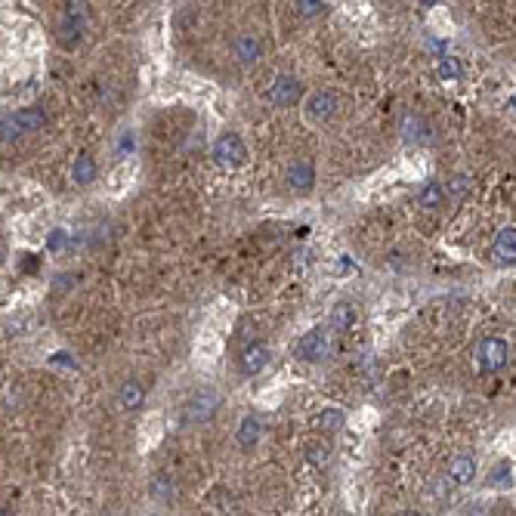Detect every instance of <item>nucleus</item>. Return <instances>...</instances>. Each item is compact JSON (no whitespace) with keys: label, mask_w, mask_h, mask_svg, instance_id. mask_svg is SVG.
Wrapping results in <instances>:
<instances>
[{"label":"nucleus","mask_w":516,"mask_h":516,"mask_svg":"<svg viewBox=\"0 0 516 516\" xmlns=\"http://www.w3.org/2000/svg\"><path fill=\"white\" fill-rule=\"evenodd\" d=\"M90 25V0H65L59 19H56V41L65 50H74L84 41Z\"/></svg>","instance_id":"f257e3e1"},{"label":"nucleus","mask_w":516,"mask_h":516,"mask_svg":"<svg viewBox=\"0 0 516 516\" xmlns=\"http://www.w3.org/2000/svg\"><path fill=\"white\" fill-rule=\"evenodd\" d=\"M217 411H220V393L217 390H211V387L195 390L180 408V424L183 427H204L217 418Z\"/></svg>","instance_id":"f03ea898"},{"label":"nucleus","mask_w":516,"mask_h":516,"mask_svg":"<svg viewBox=\"0 0 516 516\" xmlns=\"http://www.w3.org/2000/svg\"><path fill=\"white\" fill-rule=\"evenodd\" d=\"M46 124V115L41 106H31V108H19V111H9L4 115V124H0V133H4V143H16L19 136H28L34 130H41Z\"/></svg>","instance_id":"7ed1b4c3"},{"label":"nucleus","mask_w":516,"mask_h":516,"mask_svg":"<svg viewBox=\"0 0 516 516\" xmlns=\"http://www.w3.org/2000/svg\"><path fill=\"white\" fill-rule=\"evenodd\" d=\"M507 355H510V346L507 340L501 337H482L473 350V362H476V371L480 374H495L507 365Z\"/></svg>","instance_id":"20e7f679"},{"label":"nucleus","mask_w":516,"mask_h":516,"mask_svg":"<svg viewBox=\"0 0 516 516\" xmlns=\"http://www.w3.org/2000/svg\"><path fill=\"white\" fill-rule=\"evenodd\" d=\"M213 161L220 167H232V171H238V167L248 164V148L241 143L238 133H223L217 136V143H213Z\"/></svg>","instance_id":"39448f33"},{"label":"nucleus","mask_w":516,"mask_h":516,"mask_svg":"<svg viewBox=\"0 0 516 516\" xmlns=\"http://www.w3.org/2000/svg\"><path fill=\"white\" fill-rule=\"evenodd\" d=\"M328 350H331V337H328V328H313L300 337L297 343V359L300 362H309V365H318L328 359Z\"/></svg>","instance_id":"423d86ee"},{"label":"nucleus","mask_w":516,"mask_h":516,"mask_svg":"<svg viewBox=\"0 0 516 516\" xmlns=\"http://www.w3.org/2000/svg\"><path fill=\"white\" fill-rule=\"evenodd\" d=\"M337 108H340V99H337V93H334V90H325V87L309 93L306 106H303L306 118L315 121V124H322V121H331V118L337 115Z\"/></svg>","instance_id":"0eeeda50"},{"label":"nucleus","mask_w":516,"mask_h":516,"mask_svg":"<svg viewBox=\"0 0 516 516\" xmlns=\"http://www.w3.org/2000/svg\"><path fill=\"white\" fill-rule=\"evenodd\" d=\"M300 96H303V84H300L294 74H278V78L272 81V87H269V99L275 102L278 108L297 106Z\"/></svg>","instance_id":"6e6552de"},{"label":"nucleus","mask_w":516,"mask_h":516,"mask_svg":"<svg viewBox=\"0 0 516 516\" xmlns=\"http://www.w3.org/2000/svg\"><path fill=\"white\" fill-rule=\"evenodd\" d=\"M269 359H272L269 346L263 340H251L245 350H241V355H238V371L245 374V378H254V374H260L263 368H266Z\"/></svg>","instance_id":"1a4fd4ad"},{"label":"nucleus","mask_w":516,"mask_h":516,"mask_svg":"<svg viewBox=\"0 0 516 516\" xmlns=\"http://www.w3.org/2000/svg\"><path fill=\"white\" fill-rule=\"evenodd\" d=\"M285 183L294 192H300V195L313 192V186H315V164L309 161V158H297V161H290L288 171H285Z\"/></svg>","instance_id":"9d476101"},{"label":"nucleus","mask_w":516,"mask_h":516,"mask_svg":"<svg viewBox=\"0 0 516 516\" xmlns=\"http://www.w3.org/2000/svg\"><path fill=\"white\" fill-rule=\"evenodd\" d=\"M232 56H236L238 65L251 69V65H257L260 56H263V41L257 34H238L236 41H232Z\"/></svg>","instance_id":"9b49d317"},{"label":"nucleus","mask_w":516,"mask_h":516,"mask_svg":"<svg viewBox=\"0 0 516 516\" xmlns=\"http://www.w3.org/2000/svg\"><path fill=\"white\" fill-rule=\"evenodd\" d=\"M115 402H118L121 411H139V408L146 405V387H143L139 380H124V383L118 387Z\"/></svg>","instance_id":"f8f14e48"},{"label":"nucleus","mask_w":516,"mask_h":516,"mask_svg":"<svg viewBox=\"0 0 516 516\" xmlns=\"http://www.w3.org/2000/svg\"><path fill=\"white\" fill-rule=\"evenodd\" d=\"M260 433H263L260 418H254V415H245V418H241L238 433H236V442H238L241 452H254L257 442H260Z\"/></svg>","instance_id":"ddd939ff"},{"label":"nucleus","mask_w":516,"mask_h":516,"mask_svg":"<svg viewBox=\"0 0 516 516\" xmlns=\"http://www.w3.org/2000/svg\"><path fill=\"white\" fill-rule=\"evenodd\" d=\"M492 254L498 263H516V226H504L498 236H495Z\"/></svg>","instance_id":"4468645a"},{"label":"nucleus","mask_w":516,"mask_h":516,"mask_svg":"<svg viewBox=\"0 0 516 516\" xmlns=\"http://www.w3.org/2000/svg\"><path fill=\"white\" fill-rule=\"evenodd\" d=\"M353 325H355V306L346 303V300H340V303L331 309L328 328H331V331H337V334H346V331H353Z\"/></svg>","instance_id":"2eb2a0df"},{"label":"nucleus","mask_w":516,"mask_h":516,"mask_svg":"<svg viewBox=\"0 0 516 516\" xmlns=\"http://www.w3.org/2000/svg\"><path fill=\"white\" fill-rule=\"evenodd\" d=\"M448 476L457 482V485H470L476 480V461L470 455H457L452 457V464H448Z\"/></svg>","instance_id":"dca6fc26"},{"label":"nucleus","mask_w":516,"mask_h":516,"mask_svg":"<svg viewBox=\"0 0 516 516\" xmlns=\"http://www.w3.org/2000/svg\"><path fill=\"white\" fill-rule=\"evenodd\" d=\"M402 139H405V143H424L427 139V124L415 111H408V115L402 118Z\"/></svg>","instance_id":"f3484780"},{"label":"nucleus","mask_w":516,"mask_h":516,"mask_svg":"<svg viewBox=\"0 0 516 516\" xmlns=\"http://www.w3.org/2000/svg\"><path fill=\"white\" fill-rule=\"evenodd\" d=\"M418 204H420V208H424V211H439V208H442V204H445V192H442V186L430 180V183L424 186V189H420V195H418Z\"/></svg>","instance_id":"a211bd4d"},{"label":"nucleus","mask_w":516,"mask_h":516,"mask_svg":"<svg viewBox=\"0 0 516 516\" xmlns=\"http://www.w3.org/2000/svg\"><path fill=\"white\" fill-rule=\"evenodd\" d=\"M96 161H93L90 155H81L78 161H74V167H71V180L78 183V186H90L93 180H96Z\"/></svg>","instance_id":"6ab92c4d"},{"label":"nucleus","mask_w":516,"mask_h":516,"mask_svg":"<svg viewBox=\"0 0 516 516\" xmlns=\"http://www.w3.org/2000/svg\"><path fill=\"white\" fill-rule=\"evenodd\" d=\"M489 485H492V489H513L510 464H495V470L489 473Z\"/></svg>","instance_id":"aec40b11"},{"label":"nucleus","mask_w":516,"mask_h":516,"mask_svg":"<svg viewBox=\"0 0 516 516\" xmlns=\"http://www.w3.org/2000/svg\"><path fill=\"white\" fill-rule=\"evenodd\" d=\"M171 495H173V482L167 480V476H155V480H152V498L171 501Z\"/></svg>","instance_id":"412c9836"},{"label":"nucleus","mask_w":516,"mask_h":516,"mask_svg":"<svg viewBox=\"0 0 516 516\" xmlns=\"http://www.w3.org/2000/svg\"><path fill=\"white\" fill-rule=\"evenodd\" d=\"M297 13L303 19H315L325 13V0H297Z\"/></svg>","instance_id":"4be33fe9"},{"label":"nucleus","mask_w":516,"mask_h":516,"mask_svg":"<svg viewBox=\"0 0 516 516\" xmlns=\"http://www.w3.org/2000/svg\"><path fill=\"white\" fill-rule=\"evenodd\" d=\"M340 427H343V415H340V408H328L325 415H322V430H325V433H337Z\"/></svg>","instance_id":"5701e85b"},{"label":"nucleus","mask_w":516,"mask_h":516,"mask_svg":"<svg viewBox=\"0 0 516 516\" xmlns=\"http://www.w3.org/2000/svg\"><path fill=\"white\" fill-rule=\"evenodd\" d=\"M65 241H69V236H65L62 229H56V232H50V238H46V248H50L53 254H56V251L65 248Z\"/></svg>","instance_id":"b1692460"},{"label":"nucleus","mask_w":516,"mask_h":516,"mask_svg":"<svg viewBox=\"0 0 516 516\" xmlns=\"http://www.w3.org/2000/svg\"><path fill=\"white\" fill-rule=\"evenodd\" d=\"M439 74H442V78H457L461 69H457L455 59H442V65H439Z\"/></svg>","instance_id":"393cba45"},{"label":"nucleus","mask_w":516,"mask_h":516,"mask_svg":"<svg viewBox=\"0 0 516 516\" xmlns=\"http://www.w3.org/2000/svg\"><path fill=\"white\" fill-rule=\"evenodd\" d=\"M448 186H455V189H452V192H455V198H461V195H464L467 189H470V186H467V176H457V180H455V183H448Z\"/></svg>","instance_id":"a878e982"},{"label":"nucleus","mask_w":516,"mask_h":516,"mask_svg":"<svg viewBox=\"0 0 516 516\" xmlns=\"http://www.w3.org/2000/svg\"><path fill=\"white\" fill-rule=\"evenodd\" d=\"M121 152H133V133H121Z\"/></svg>","instance_id":"bb28decb"},{"label":"nucleus","mask_w":516,"mask_h":516,"mask_svg":"<svg viewBox=\"0 0 516 516\" xmlns=\"http://www.w3.org/2000/svg\"><path fill=\"white\" fill-rule=\"evenodd\" d=\"M309 455H313V464H322L325 461V448H318V445H309Z\"/></svg>","instance_id":"cd10ccee"},{"label":"nucleus","mask_w":516,"mask_h":516,"mask_svg":"<svg viewBox=\"0 0 516 516\" xmlns=\"http://www.w3.org/2000/svg\"><path fill=\"white\" fill-rule=\"evenodd\" d=\"M402 516H420V513H418V510H405V513H402Z\"/></svg>","instance_id":"c85d7f7f"},{"label":"nucleus","mask_w":516,"mask_h":516,"mask_svg":"<svg viewBox=\"0 0 516 516\" xmlns=\"http://www.w3.org/2000/svg\"><path fill=\"white\" fill-rule=\"evenodd\" d=\"M424 4H436V0H424Z\"/></svg>","instance_id":"c756f323"},{"label":"nucleus","mask_w":516,"mask_h":516,"mask_svg":"<svg viewBox=\"0 0 516 516\" xmlns=\"http://www.w3.org/2000/svg\"><path fill=\"white\" fill-rule=\"evenodd\" d=\"M4 516H9V513H6V510H4Z\"/></svg>","instance_id":"7c9ffc66"}]
</instances>
